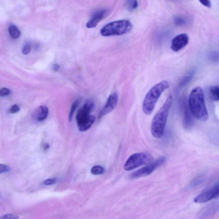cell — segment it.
<instances>
[{
    "instance_id": "obj_15",
    "label": "cell",
    "mask_w": 219,
    "mask_h": 219,
    "mask_svg": "<svg viewBox=\"0 0 219 219\" xmlns=\"http://www.w3.org/2000/svg\"><path fill=\"white\" fill-rule=\"evenodd\" d=\"M210 92L212 98L214 101H218L219 99V89L218 87L213 86L210 88Z\"/></svg>"
},
{
    "instance_id": "obj_2",
    "label": "cell",
    "mask_w": 219,
    "mask_h": 219,
    "mask_svg": "<svg viewBox=\"0 0 219 219\" xmlns=\"http://www.w3.org/2000/svg\"><path fill=\"white\" fill-rule=\"evenodd\" d=\"M172 102V97L169 96L153 119L151 125V132L155 138H161L163 135Z\"/></svg>"
},
{
    "instance_id": "obj_7",
    "label": "cell",
    "mask_w": 219,
    "mask_h": 219,
    "mask_svg": "<svg viewBox=\"0 0 219 219\" xmlns=\"http://www.w3.org/2000/svg\"><path fill=\"white\" fill-rule=\"evenodd\" d=\"M166 161V157H160L153 162L133 172L131 174L130 178L132 179H136L149 175L153 172L157 168L162 165Z\"/></svg>"
},
{
    "instance_id": "obj_20",
    "label": "cell",
    "mask_w": 219,
    "mask_h": 219,
    "mask_svg": "<svg viewBox=\"0 0 219 219\" xmlns=\"http://www.w3.org/2000/svg\"><path fill=\"white\" fill-rule=\"evenodd\" d=\"M30 51V46L29 43H27L25 44L22 49V53L24 55H27Z\"/></svg>"
},
{
    "instance_id": "obj_19",
    "label": "cell",
    "mask_w": 219,
    "mask_h": 219,
    "mask_svg": "<svg viewBox=\"0 0 219 219\" xmlns=\"http://www.w3.org/2000/svg\"><path fill=\"white\" fill-rule=\"evenodd\" d=\"M10 93V90L7 88H3L0 89V96H8Z\"/></svg>"
},
{
    "instance_id": "obj_5",
    "label": "cell",
    "mask_w": 219,
    "mask_h": 219,
    "mask_svg": "<svg viewBox=\"0 0 219 219\" xmlns=\"http://www.w3.org/2000/svg\"><path fill=\"white\" fill-rule=\"evenodd\" d=\"M133 25L128 20H121L107 24L101 29V35L104 37L126 34L132 30Z\"/></svg>"
},
{
    "instance_id": "obj_4",
    "label": "cell",
    "mask_w": 219,
    "mask_h": 219,
    "mask_svg": "<svg viewBox=\"0 0 219 219\" xmlns=\"http://www.w3.org/2000/svg\"><path fill=\"white\" fill-rule=\"evenodd\" d=\"M94 106V102L88 101L78 112L76 119L79 129L81 132L88 130L94 123L96 117L90 114Z\"/></svg>"
},
{
    "instance_id": "obj_8",
    "label": "cell",
    "mask_w": 219,
    "mask_h": 219,
    "mask_svg": "<svg viewBox=\"0 0 219 219\" xmlns=\"http://www.w3.org/2000/svg\"><path fill=\"white\" fill-rule=\"evenodd\" d=\"M219 182H218L212 187L196 196L194 199V202L204 203L218 198L219 196Z\"/></svg>"
},
{
    "instance_id": "obj_13",
    "label": "cell",
    "mask_w": 219,
    "mask_h": 219,
    "mask_svg": "<svg viewBox=\"0 0 219 219\" xmlns=\"http://www.w3.org/2000/svg\"><path fill=\"white\" fill-rule=\"evenodd\" d=\"M9 32L12 38L18 39L20 36L21 32L16 26L12 25L9 28Z\"/></svg>"
},
{
    "instance_id": "obj_14",
    "label": "cell",
    "mask_w": 219,
    "mask_h": 219,
    "mask_svg": "<svg viewBox=\"0 0 219 219\" xmlns=\"http://www.w3.org/2000/svg\"><path fill=\"white\" fill-rule=\"evenodd\" d=\"M125 4L128 10L130 11L134 10L138 7L137 0H126Z\"/></svg>"
},
{
    "instance_id": "obj_18",
    "label": "cell",
    "mask_w": 219,
    "mask_h": 219,
    "mask_svg": "<svg viewBox=\"0 0 219 219\" xmlns=\"http://www.w3.org/2000/svg\"><path fill=\"white\" fill-rule=\"evenodd\" d=\"M104 168L100 166H96L92 168L91 173L94 175L101 174L104 172Z\"/></svg>"
},
{
    "instance_id": "obj_6",
    "label": "cell",
    "mask_w": 219,
    "mask_h": 219,
    "mask_svg": "<svg viewBox=\"0 0 219 219\" xmlns=\"http://www.w3.org/2000/svg\"><path fill=\"white\" fill-rule=\"evenodd\" d=\"M153 160V157L149 153H137L128 158L124 165V169L126 170H131L141 166L149 164Z\"/></svg>"
},
{
    "instance_id": "obj_27",
    "label": "cell",
    "mask_w": 219,
    "mask_h": 219,
    "mask_svg": "<svg viewBox=\"0 0 219 219\" xmlns=\"http://www.w3.org/2000/svg\"><path fill=\"white\" fill-rule=\"evenodd\" d=\"M173 1H178V0H173Z\"/></svg>"
},
{
    "instance_id": "obj_21",
    "label": "cell",
    "mask_w": 219,
    "mask_h": 219,
    "mask_svg": "<svg viewBox=\"0 0 219 219\" xmlns=\"http://www.w3.org/2000/svg\"><path fill=\"white\" fill-rule=\"evenodd\" d=\"M19 217L17 215L12 214H7L1 218L2 219H17L19 218Z\"/></svg>"
},
{
    "instance_id": "obj_9",
    "label": "cell",
    "mask_w": 219,
    "mask_h": 219,
    "mask_svg": "<svg viewBox=\"0 0 219 219\" xmlns=\"http://www.w3.org/2000/svg\"><path fill=\"white\" fill-rule=\"evenodd\" d=\"M189 40V37L186 33L177 35L172 41L171 49L175 52L179 51L188 45Z\"/></svg>"
},
{
    "instance_id": "obj_24",
    "label": "cell",
    "mask_w": 219,
    "mask_h": 219,
    "mask_svg": "<svg viewBox=\"0 0 219 219\" xmlns=\"http://www.w3.org/2000/svg\"><path fill=\"white\" fill-rule=\"evenodd\" d=\"M20 108L17 105H13L10 109V111L12 114H15L19 111Z\"/></svg>"
},
{
    "instance_id": "obj_25",
    "label": "cell",
    "mask_w": 219,
    "mask_h": 219,
    "mask_svg": "<svg viewBox=\"0 0 219 219\" xmlns=\"http://www.w3.org/2000/svg\"><path fill=\"white\" fill-rule=\"evenodd\" d=\"M57 182V179L55 178L53 179H48L44 181L43 184L45 185H51V184H54Z\"/></svg>"
},
{
    "instance_id": "obj_16",
    "label": "cell",
    "mask_w": 219,
    "mask_h": 219,
    "mask_svg": "<svg viewBox=\"0 0 219 219\" xmlns=\"http://www.w3.org/2000/svg\"><path fill=\"white\" fill-rule=\"evenodd\" d=\"M187 21L188 20L186 19L179 16L175 17L174 20L175 23L178 26H183V25H185L187 24Z\"/></svg>"
},
{
    "instance_id": "obj_17",
    "label": "cell",
    "mask_w": 219,
    "mask_h": 219,
    "mask_svg": "<svg viewBox=\"0 0 219 219\" xmlns=\"http://www.w3.org/2000/svg\"><path fill=\"white\" fill-rule=\"evenodd\" d=\"M79 102L80 100L79 99H78V100L75 101V102L72 104L70 112H69V121H71V119H72L73 114H74V112H75L76 110V108L78 107L79 104Z\"/></svg>"
},
{
    "instance_id": "obj_3",
    "label": "cell",
    "mask_w": 219,
    "mask_h": 219,
    "mask_svg": "<svg viewBox=\"0 0 219 219\" xmlns=\"http://www.w3.org/2000/svg\"><path fill=\"white\" fill-rule=\"evenodd\" d=\"M170 87L169 82L163 80L152 88L146 96L143 104V110L146 115H150L154 110L157 102L163 92Z\"/></svg>"
},
{
    "instance_id": "obj_26",
    "label": "cell",
    "mask_w": 219,
    "mask_h": 219,
    "mask_svg": "<svg viewBox=\"0 0 219 219\" xmlns=\"http://www.w3.org/2000/svg\"><path fill=\"white\" fill-rule=\"evenodd\" d=\"M60 69V66L58 64H57V63H55L53 65V69L55 71H58Z\"/></svg>"
},
{
    "instance_id": "obj_23",
    "label": "cell",
    "mask_w": 219,
    "mask_h": 219,
    "mask_svg": "<svg viewBox=\"0 0 219 219\" xmlns=\"http://www.w3.org/2000/svg\"><path fill=\"white\" fill-rule=\"evenodd\" d=\"M202 4L204 7L210 8L211 7V3L210 0H199Z\"/></svg>"
},
{
    "instance_id": "obj_22",
    "label": "cell",
    "mask_w": 219,
    "mask_h": 219,
    "mask_svg": "<svg viewBox=\"0 0 219 219\" xmlns=\"http://www.w3.org/2000/svg\"><path fill=\"white\" fill-rule=\"evenodd\" d=\"M10 170L8 166L5 164H0V174L7 172Z\"/></svg>"
},
{
    "instance_id": "obj_11",
    "label": "cell",
    "mask_w": 219,
    "mask_h": 219,
    "mask_svg": "<svg viewBox=\"0 0 219 219\" xmlns=\"http://www.w3.org/2000/svg\"><path fill=\"white\" fill-rule=\"evenodd\" d=\"M107 10L105 9H102L95 11L93 13L88 22L87 23V28H92L96 27L98 23L107 16Z\"/></svg>"
},
{
    "instance_id": "obj_12",
    "label": "cell",
    "mask_w": 219,
    "mask_h": 219,
    "mask_svg": "<svg viewBox=\"0 0 219 219\" xmlns=\"http://www.w3.org/2000/svg\"><path fill=\"white\" fill-rule=\"evenodd\" d=\"M49 114V109L46 106H40L33 112L32 117L33 119L38 121L45 120Z\"/></svg>"
},
{
    "instance_id": "obj_10",
    "label": "cell",
    "mask_w": 219,
    "mask_h": 219,
    "mask_svg": "<svg viewBox=\"0 0 219 219\" xmlns=\"http://www.w3.org/2000/svg\"><path fill=\"white\" fill-rule=\"evenodd\" d=\"M118 96L116 92L113 93L109 96L105 105L99 114V118L109 114L112 111L117 105Z\"/></svg>"
},
{
    "instance_id": "obj_1",
    "label": "cell",
    "mask_w": 219,
    "mask_h": 219,
    "mask_svg": "<svg viewBox=\"0 0 219 219\" xmlns=\"http://www.w3.org/2000/svg\"><path fill=\"white\" fill-rule=\"evenodd\" d=\"M190 111L193 116L199 121L205 122L209 118L208 110L204 102V94L201 87L193 89L189 98Z\"/></svg>"
}]
</instances>
